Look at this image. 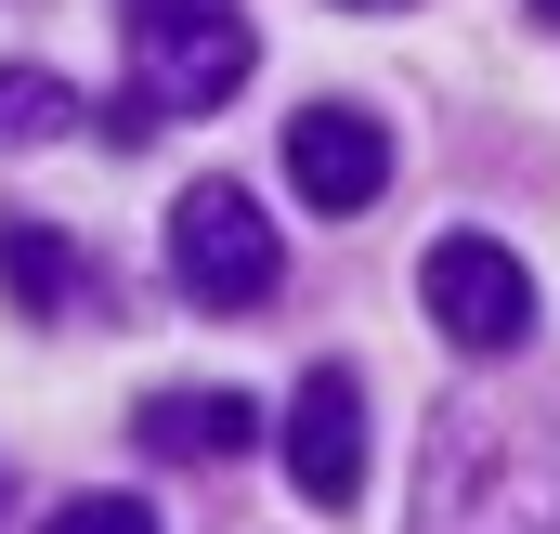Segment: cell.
I'll use <instances>...</instances> for the list:
<instances>
[{"label": "cell", "instance_id": "52a82bcc", "mask_svg": "<svg viewBox=\"0 0 560 534\" xmlns=\"http://www.w3.org/2000/svg\"><path fill=\"white\" fill-rule=\"evenodd\" d=\"M131 443L170 456V469H222V456L261 443V404H248V392H143L131 404Z\"/></svg>", "mask_w": 560, "mask_h": 534}, {"label": "cell", "instance_id": "ba28073f", "mask_svg": "<svg viewBox=\"0 0 560 534\" xmlns=\"http://www.w3.org/2000/svg\"><path fill=\"white\" fill-rule=\"evenodd\" d=\"M0 300L66 313V300H79V248H66L52 222H0Z\"/></svg>", "mask_w": 560, "mask_h": 534}, {"label": "cell", "instance_id": "5b68a950", "mask_svg": "<svg viewBox=\"0 0 560 534\" xmlns=\"http://www.w3.org/2000/svg\"><path fill=\"white\" fill-rule=\"evenodd\" d=\"M287 483H300L313 509H352V496H365V379H352V365H313V379L287 392Z\"/></svg>", "mask_w": 560, "mask_h": 534}, {"label": "cell", "instance_id": "8fae6325", "mask_svg": "<svg viewBox=\"0 0 560 534\" xmlns=\"http://www.w3.org/2000/svg\"><path fill=\"white\" fill-rule=\"evenodd\" d=\"M352 13H392V0H352Z\"/></svg>", "mask_w": 560, "mask_h": 534}, {"label": "cell", "instance_id": "277c9868", "mask_svg": "<svg viewBox=\"0 0 560 534\" xmlns=\"http://www.w3.org/2000/svg\"><path fill=\"white\" fill-rule=\"evenodd\" d=\"M418 300H430V326L456 339V352H522L535 339V274L509 262L495 235H430V262H418Z\"/></svg>", "mask_w": 560, "mask_h": 534}, {"label": "cell", "instance_id": "7a4b0ae2", "mask_svg": "<svg viewBox=\"0 0 560 534\" xmlns=\"http://www.w3.org/2000/svg\"><path fill=\"white\" fill-rule=\"evenodd\" d=\"M118 39H131V92H156V118H209L261 66L235 0H118Z\"/></svg>", "mask_w": 560, "mask_h": 534}, {"label": "cell", "instance_id": "3957f363", "mask_svg": "<svg viewBox=\"0 0 560 534\" xmlns=\"http://www.w3.org/2000/svg\"><path fill=\"white\" fill-rule=\"evenodd\" d=\"M170 287L196 313H261L287 287V248H275V222H261L248 183H183V209H170Z\"/></svg>", "mask_w": 560, "mask_h": 534}, {"label": "cell", "instance_id": "8992f818", "mask_svg": "<svg viewBox=\"0 0 560 534\" xmlns=\"http://www.w3.org/2000/svg\"><path fill=\"white\" fill-rule=\"evenodd\" d=\"M287 183H300V209L352 222V209H378V183H392V131H378L365 105H300V118H287Z\"/></svg>", "mask_w": 560, "mask_h": 534}, {"label": "cell", "instance_id": "6da1fadb", "mask_svg": "<svg viewBox=\"0 0 560 534\" xmlns=\"http://www.w3.org/2000/svg\"><path fill=\"white\" fill-rule=\"evenodd\" d=\"M418 534H560V417L443 404L418 443Z\"/></svg>", "mask_w": 560, "mask_h": 534}, {"label": "cell", "instance_id": "9c48e42d", "mask_svg": "<svg viewBox=\"0 0 560 534\" xmlns=\"http://www.w3.org/2000/svg\"><path fill=\"white\" fill-rule=\"evenodd\" d=\"M66 131H79V92L52 66H0V156L13 143H66Z\"/></svg>", "mask_w": 560, "mask_h": 534}, {"label": "cell", "instance_id": "7c38bea8", "mask_svg": "<svg viewBox=\"0 0 560 534\" xmlns=\"http://www.w3.org/2000/svg\"><path fill=\"white\" fill-rule=\"evenodd\" d=\"M535 13H548V26H560V0H535Z\"/></svg>", "mask_w": 560, "mask_h": 534}, {"label": "cell", "instance_id": "30bf717a", "mask_svg": "<svg viewBox=\"0 0 560 534\" xmlns=\"http://www.w3.org/2000/svg\"><path fill=\"white\" fill-rule=\"evenodd\" d=\"M39 534H156V509H143V496H66Z\"/></svg>", "mask_w": 560, "mask_h": 534}]
</instances>
